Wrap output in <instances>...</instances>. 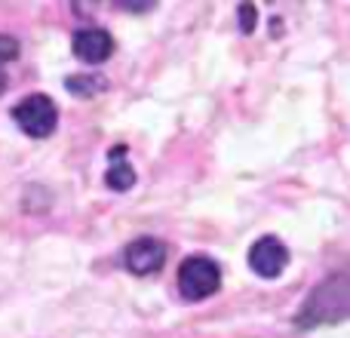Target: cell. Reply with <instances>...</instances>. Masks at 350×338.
<instances>
[{"label":"cell","mask_w":350,"mask_h":338,"mask_svg":"<svg viewBox=\"0 0 350 338\" xmlns=\"http://www.w3.org/2000/svg\"><path fill=\"white\" fill-rule=\"evenodd\" d=\"M289 265V249L283 246V240L277 237H258V240L249 246V268H252L258 277L265 280H277L280 274Z\"/></svg>","instance_id":"obj_4"},{"label":"cell","mask_w":350,"mask_h":338,"mask_svg":"<svg viewBox=\"0 0 350 338\" xmlns=\"http://www.w3.org/2000/svg\"><path fill=\"white\" fill-rule=\"evenodd\" d=\"M12 120L31 139H49L55 133V123H59V111H55V102L49 96L34 92L12 108Z\"/></svg>","instance_id":"obj_3"},{"label":"cell","mask_w":350,"mask_h":338,"mask_svg":"<svg viewBox=\"0 0 350 338\" xmlns=\"http://www.w3.org/2000/svg\"><path fill=\"white\" fill-rule=\"evenodd\" d=\"M71 47L80 62H86V65H102V62H108L111 53H114V37L102 28H80V31H74Z\"/></svg>","instance_id":"obj_6"},{"label":"cell","mask_w":350,"mask_h":338,"mask_svg":"<svg viewBox=\"0 0 350 338\" xmlns=\"http://www.w3.org/2000/svg\"><path fill=\"white\" fill-rule=\"evenodd\" d=\"M16 59H18V40L16 37L0 34V92L6 90V74H3L6 62H16Z\"/></svg>","instance_id":"obj_9"},{"label":"cell","mask_w":350,"mask_h":338,"mask_svg":"<svg viewBox=\"0 0 350 338\" xmlns=\"http://www.w3.org/2000/svg\"><path fill=\"white\" fill-rule=\"evenodd\" d=\"M347 277L345 274H332L329 280H323L310 298L304 302V308L298 311L295 317V326L298 329H314V326H323V323H341L347 317Z\"/></svg>","instance_id":"obj_1"},{"label":"cell","mask_w":350,"mask_h":338,"mask_svg":"<svg viewBox=\"0 0 350 338\" xmlns=\"http://www.w3.org/2000/svg\"><path fill=\"white\" fill-rule=\"evenodd\" d=\"M65 86L71 92H80V99H92L96 92L108 90V80H102L98 74H83V77H71Z\"/></svg>","instance_id":"obj_8"},{"label":"cell","mask_w":350,"mask_h":338,"mask_svg":"<svg viewBox=\"0 0 350 338\" xmlns=\"http://www.w3.org/2000/svg\"><path fill=\"white\" fill-rule=\"evenodd\" d=\"M240 31H243V34H252V31H255V6L252 3H243L240 6Z\"/></svg>","instance_id":"obj_10"},{"label":"cell","mask_w":350,"mask_h":338,"mask_svg":"<svg viewBox=\"0 0 350 338\" xmlns=\"http://www.w3.org/2000/svg\"><path fill=\"white\" fill-rule=\"evenodd\" d=\"M123 154H126L123 145L111 148V166H108V172H105V185H108L111 191H129V187L135 185V172H133V166L123 160Z\"/></svg>","instance_id":"obj_7"},{"label":"cell","mask_w":350,"mask_h":338,"mask_svg":"<svg viewBox=\"0 0 350 338\" xmlns=\"http://www.w3.org/2000/svg\"><path fill=\"white\" fill-rule=\"evenodd\" d=\"M123 265L135 277L157 274L166 265V243L154 240V237H139V240H133L123 249Z\"/></svg>","instance_id":"obj_5"},{"label":"cell","mask_w":350,"mask_h":338,"mask_svg":"<svg viewBox=\"0 0 350 338\" xmlns=\"http://www.w3.org/2000/svg\"><path fill=\"white\" fill-rule=\"evenodd\" d=\"M178 296L185 302H203L221 289V268L209 255H187L178 265Z\"/></svg>","instance_id":"obj_2"}]
</instances>
